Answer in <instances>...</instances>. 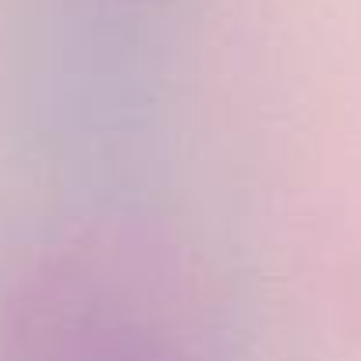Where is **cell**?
<instances>
[{"label": "cell", "mask_w": 361, "mask_h": 361, "mask_svg": "<svg viewBox=\"0 0 361 361\" xmlns=\"http://www.w3.org/2000/svg\"><path fill=\"white\" fill-rule=\"evenodd\" d=\"M0 361H216L163 273L103 241L25 262L0 305Z\"/></svg>", "instance_id": "obj_1"}]
</instances>
